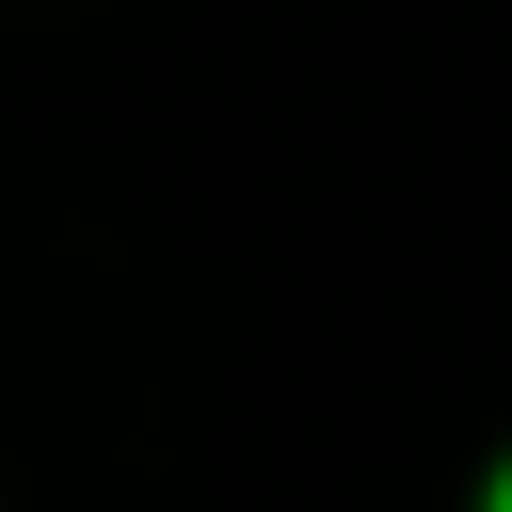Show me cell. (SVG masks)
Segmentation results:
<instances>
[{
	"mask_svg": "<svg viewBox=\"0 0 512 512\" xmlns=\"http://www.w3.org/2000/svg\"><path fill=\"white\" fill-rule=\"evenodd\" d=\"M496 512H512V480H496Z\"/></svg>",
	"mask_w": 512,
	"mask_h": 512,
	"instance_id": "cell-1",
	"label": "cell"
}]
</instances>
